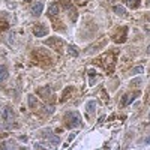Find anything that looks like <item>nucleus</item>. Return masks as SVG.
Wrapping results in <instances>:
<instances>
[{
  "label": "nucleus",
  "mask_w": 150,
  "mask_h": 150,
  "mask_svg": "<svg viewBox=\"0 0 150 150\" xmlns=\"http://www.w3.org/2000/svg\"><path fill=\"white\" fill-rule=\"evenodd\" d=\"M65 122L69 128H78L81 125V119L78 112H66L65 116Z\"/></svg>",
  "instance_id": "nucleus-1"
},
{
  "label": "nucleus",
  "mask_w": 150,
  "mask_h": 150,
  "mask_svg": "<svg viewBox=\"0 0 150 150\" xmlns=\"http://www.w3.org/2000/svg\"><path fill=\"white\" fill-rule=\"evenodd\" d=\"M140 96V92H135V93H128V95H125L123 96V101H122V105L125 107H128L129 104H132L137 98Z\"/></svg>",
  "instance_id": "nucleus-2"
},
{
  "label": "nucleus",
  "mask_w": 150,
  "mask_h": 150,
  "mask_svg": "<svg viewBox=\"0 0 150 150\" xmlns=\"http://www.w3.org/2000/svg\"><path fill=\"white\" fill-rule=\"evenodd\" d=\"M2 117L6 123H11L12 120H14V111H12L11 107H5L3 111H2Z\"/></svg>",
  "instance_id": "nucleus-3"
},
{
  "label": "nucleus",
  "mask_w": 150,
  "mask_h": 150,
  "mask_svg": "<svg viewBox=\"0 0 150 150\" xmlns=\"http://www.w3.org/2000/svg\"><path fill=\"white\" fill-rule=\"evenodd\" d=\"M33 33L38 38H42V36L48 35V27H45L44 24H38V26H35V29H33Z\"/></svg>",
  "instance_id": "nucleus-4"
},
{
  "label": "nucleus",
  "mask_w": 150,
  "mask_h": 150,
  "mask_svg": "<svg viewBox=\"0 0 150 150\" xmlns=\"http://www.w3.org/2000/svg\"><path fill=\"white\" fill-rule=\"evenodd\" d=\"M42 11H44V3L42 2H38L32 6V15L33 17H39L42 14Z\"/></svg>",
  "instance_id": "nucleus-5"
},
{
  "label": "nucleus",
  "mask_w": 150,
  "mask_h": 150,
  "mask_svg": "<svg viewBox=\"0 0 150 150\" xmlns=\"http://www.w3.org/2000/svg\"><path fill=\"white\" fill-rule=\"evenodd\" d=\"M45 44H47V45H53V48L57 50V51H60L62 45H63V42H62L60 39H57V38H51V39H48Z\"/></svg>",
  "instance_id": "nucleus-6"
},
{
  "label": "nucleus",
  "mask_w": 150,
  "mask_h": 150,
  "mask_svg": "<svg viewBox=\"0 0 150 150\" xmlns=\"http://www.w3.org/2000/svg\"><path fill=\"white\" fill-rule=\"evenodd\" d=\"M39 95H41L44 99H51V98H53L51 89H48V87H42V89H39Z\"/></svg>",
  "instance_id": "nucleus-7"
},
{
  "label": "nucleus",
  "mask_w": 150,
  "mask_h": 150,
  "mask_svg": "<svg viewBox=\"0 0 150 150\" xmlns=\"http://www.w3.org/2000/svg\"><path fill=\"white\" fill-rule=\"evenodd\" d=\"M48 14L51 15V17H56V15L59 14V5H56V3L50 5V8H48Z\"/></svg>",
  "instance_id": "nucleus-8"
},
{
  "label": "nucleus",
  "mask_w": 150,
  "mask_h": 150,
  "mask_svg": "<svg viewBox=\"0 0 150 150\" xmlns=\"http://www.w3.org/2000/svg\"><path fill=\"white\" fill-rule=\"evenodd\" d=\"M8 69L6 66H0V83H3L5 80H8Z\"/></svg>",
  "instance_id": "nucleus-9"
},
{
  "label": "nucleus",
  "mask_w": 150,
  "mask_h": 150,
  "mask_svg": "<svg viewBox=\"0 0 150 150\" xmlns=\"http://www.w3.org/2000/svg\"><path fill=\"white\" fill-rule=\"evenodd\" d=\"M96 110V101H89L87 102V112L92 114V112Z\"/></svg>",
  "instance_id": "nucleus-10"
},
{
  "label": "nucleus",
  "mask_w": 150,
  "mask_h": 150,
  "mask_svg": "<svg viewBox=\"0 0 150 150\" xmlns=\"http://www.w3.org/2000/svg\"><path fill=\"white\" fill-rule=\"evenodd\" d=\"M29 107L30 108H36L38 107V99L33 95H29Z\"/></svg>",
  "instance_id": "nucleus-11"
},
{
  "label": "nucleus",
  "mask_w": 150,
  "mask_h": 150,
  "mask_svg": "<svg viewBox=\"0 0 150 150\" xmlns=\"http://www.w3.org/2000/svg\"><path fill=\"white\" fill-rule=\"evenodd\" d=\"M125 3H126L129 8H138L140 6V0H125Z\"/></svg>",
  "instance_id": "nucleus-12"
},
{
  "label": "nucleus",
  "mask_w": 150,
  "mask_h": 150,
  "mask_svg": "<svg viewBox=\"0 0 150 150\" xmlns=\"http://www.w3.org/2000/svg\"><path fill=\"white\" fill-rule=\"evenodd\" d=\"M112 9H114V12H116L117 15H122V17H126V12H125V9H123L122 6H114V8H112Z\"/></svg>",
  "instance_id": "nucleus-13"
},
{
  "label": "nucleus",
  "mask_w": 150,
  "mask_h": 150,
  "mask_svg": "<svg viewBox=\"0 0 150 150\" xmlns=\"http://www.w3.org/2000/svg\"><path fill=\"white\" fill-rule=\"evenodd\" d=\"M69 54L74 56V57H78V50L75 48L74 45H71V47H69Z\"/></svg>",
  "instance_id": "nucleus-14"
},
{
  "label": "nucleus",
  "mask_w": 150,
  "mask_h": 150,
  "mask_svg": "<svg viewBox=\"0 0 150 150\" xmlns=\"http://www.w3.org/2000/svg\"><path fill=\"white\" fill-rule=\"evenodd\" d=\"M141 72H144V68H143V66H135V68L132 69V75H138V74H141Z\"/></svg>",
  "instance_id": "nucleus-15"
},
{
  "label": "nucleus",
  "mask_w": 150,
  "mask_h": 150,
  "mask_svg": "<svg viewBox=\"0 0 150 150\" xmlns=\"http://www.w3.org/2000/svg\"><path fill=\"white\" fill-rule=\"evenodd\" d=\"M144 143H146V144H150V137H147V138L144 140Z\"/></svg>",
  "instance_id": "nucleus-16"
},
{
  "label": "nucleus",
  "mask_w": 150,
  "mask_h": 150,
  "mask_svg": "<svg viewBox=\"0 0 150 150\" xmlns=\"http://www.w3.org/2000/svg\"><path fill=\"white\" fill-rule=\"evenodd\" d=\"M147 6H150V0H147Z\"/></svg>",
  "instance_id": "nucleus-17"
},
{
  "label": "nucleus",
  "mask_w": 150,
  "mask_h": 150,
  "mask_svg": "<svg viewBox=\"0 0 150 150\" xmlns=\"http://www.w3.org/2000/svg\"><path fill=\"white\" fill-rule=\"evenodd\" d=\"M149 53H150V47H149Z\"/></svg>",
  "instance_id": "nucleus-18"
},
{
  "label": "nucleus",
  "mask_w": 150,
  "mask_h": 150,
  "mask_svg": "<svg viewBox=\"0 0 150 150\" xmlns=\"http://www.w3.org/2000/svg\"><path fill=\"white\" fill-rule=\"evenodd\" d=\"M149 119H150V116H149Z\"/></svg>",
  "instance_id": "nucleus-19"
}]
</instances>
